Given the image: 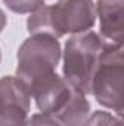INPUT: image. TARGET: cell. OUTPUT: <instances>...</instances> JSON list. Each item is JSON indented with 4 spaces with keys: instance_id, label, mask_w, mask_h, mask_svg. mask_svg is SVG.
Returning a JSON list of instances; mask_svg holds the SVG:
<instances>
[{
    "instance_id": "6da1fadb",
    "label": "cell",
    "mask_w": 124,
    "mask_h": 126,
    "mask_svg": "<svg viewBox=\"0 0 124 126\" xmlns=\"http://www.w3.org/2000/svg\"><path fill=\"white\" fill-rule=\"evenodd\" d=\"M96 12L93 0H59L29 13L26 30L31 35L47 34L60 38L66 34H80L93 28Z\"/></svg>"
},
{
    "instance_id": "7a4b0ae2",
    "label": "cell",
    "mask_w": 124,
    "mask_h": 126,
    "mask_svg": "<svg viewBox=\"0 0 124 126\" xmlns=\"http://www.w3.org/2000/svg\"><path fill=\"white\" fill-rule=\"evenodd\" d=\"M105 43L107 41L92 30L74 34L66 41L64 51H62L63 78L72 88L86 95L91 94L93 72Z\"/></svg>"
},
{
    "instance_id": "3957f363",
    "label": "cell",
    "mask_w": 124,
    "mask_h": 126,
    "mask_svg": "<svg viewBox=\"0 0 124 126\" xmlns=\"http://www.w3.org/2000/svg\"><path fill=\"white\" fill-rule=\"evenodd\" d=\"M124 88V47L105 43L91 82V94L96 103L123 116Z\"/></svg>"
},
{
    "instance_id": "277c9868",
    "label": "cell",
    "mask_w": 124,
    "mask_h": 126,
    "mask_svg": "<svg viewBox=\"0 0 124 126\" xmlns=\"http://www.w3.org/2000/svg\"><path fill=\"white\" fill-rule=\"evenodd\" d=\"M16 59V78L29 90L35 82L56 72L62 59L60 41L47 34L31 35L18 48Z\"/></svg>"
},
{
    "instance_id": "5b68a950",
    "label": "cell",
    "mask_w": 124,
    "mask_h": 126,
    "mask_svg": "<svg viewBox=\"0 0 124 126\" xmlns=\"http://www.w3.org/2000/svg\"><path fill=\"white\" fill-rule=\"evenodd\" d=\"M31 93L16 76L0 78V126H25Z\"/></svg>"
},
{
    "instance_id": "8992f818",
    "label": "cell",
    "mask_w": 124,
    "mask_h": 126,
    "mask_svg": "<svg viewBox=\"0 0 124 126\" xmlns=\"http://www.w3.org/2000/svg\"><path fill=\"white\" fill-rule=\"evenodd\" d=\"M29 93L41 113L54 116L69 98L70 85L66 82L62 75L54 72L35 82L29 88Z\"/></svg>"
},
{
    "instance_id": "52a82bcc",
    "label": "cell",
    "mask_w": 124,
    "mask_h": 126,
    "mask_svg": "<svg viewBox=\"0 0 124 126\" xmlns=\"http://www.w3.org/2000/svg\"><path fill=\"white\" fill-rule=\"evenodd\" d=\"M95 12L99 19V35L107 43L123 44L124 0H96Z\"/></svg>"
},
{
    "instance_id": "ba28073f",
    "label": "cell",
    "mask_w": 124,
    "mask_h": 126,
    "mask_svg": "<svg viewBox=\"0 0 124 126\" xmlns=\"http://www.w3.org/2000/svg\"><path fill=\"white\" fill-rule=\"evenodd\" d=\"M91 114V103L86 94L70 87V94L54 117L63 126H82Z\"/></svg>"
},
{
    "instance_id": "9c48e42d",
    "label": "cell",
    "mask_w": 124,
    "mask_h": 126,
    "mask_svg": "<svg viewBox=\"0 0 124 126\" xmlns=\"http://www.w3.org/2000/svg\"><path fill=\"white\" fill-rule=\"evenodd\" d=\"M82 126H123V119L105 110H96L89 114Z\"/></svg>"
},
{
    "instance_id": "30bf717a",
    "label": "cell",
    "mask_w": 124,
    "mask_h": 126,
    "mask_svg": "<svg viewBox=\"0 0 124 126\" xmlns=\"http://www.w3.org/2000/svg\"><path fill=\"white\" fill-rule=\"evenodd\" d=\"M1 1L13 13L25 15V13H32L39 7H42L45 0H1Z\"/></svg>"
},
{
    "instance_id": "8fae6325",
    "label": "cell",
    "mask_w": 124,
    "mask_h": 126,
    "mask_svg": "<svg viewBox=\"0 0 124 126\" xmlns=\"http://www.w3.org/2000/svg\"><path fill=\"white\" fill-rule=\"evenodd\" d=\"M25 126H63L54 116L47 113H35L26 119Z\"/></svg>"
},
{
    "instance_id": "7c38bea8",
    "label": "cell",
    "mask_w": 124,
    "mask_h": 126,
    "mask_svg": "<svg viewBox=\"0 0 124 126\" xmlns=\"http://www.w3.org/2000/svg\"><path fill=\"white\" fill-rule=\"evenodd\" d=\"M6 25H7V16H6L4 10H3V9H0V34L3 32L4 28H6Z\"/></svg>"
},
{
    "instance_id": "4fadbf2b",
    "label": "cell",
    "mask_w": 124,
    "mask_h": 126,
    "mask_svg": "<svg viewBox=\"0 0 124 126\" xmlns=\"http://www.w3.org/2000/svg\"><path fill=\"white\" fill-rule=\"evenodd\" d=\"M0 62H1V50H0Z\"/></svg>"
}]
</instances>
